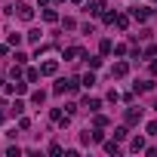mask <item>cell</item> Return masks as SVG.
<instances>
[{"label": "cell", "instance_id": "9c48e42d", "mask_svg": "<svg viewBox=\"0 0 157 157\" xmlns=\"http://www.w3.org/2000/svg\"><path fill=\"white\" fill-rule=\"evenodd\" d=\"M80 83H83V86H93V83H96V74H86V77H83Z\"/></svg>", "mask_w": 157, "mask_h": 157}, {"label": "cell", "instance_id": "277c9868", "mask_svg": "<svg viewBox=\"0 0 157 157\" xmlns=\"http://www.w3.org/2000/svg\"><path fill=\"white\" fill-rule=\"evenodd\" d=\"M6 93H16V96H22V93H25V83H22V80H16V83H10V86H6Z\"/></svg>", "mask_w": 157, "mask_h": 157}, {"label": "cell", "instance_id": "30bf717a", "mask_svg": "<svg viewBox=\"0 0 157 157\" xmlns=\"http://www.w3.org/2000/svg\"><path fill=\"white\" fill-rule=\"evenodd\" d=\"M43 19L46 22H56V10H43Z\"/></svg>", "mask_w": 157, "mask_h": 157}, {"label": "cell", "instance_id": "ba28073f", "mask_svg": "<svg viewBox=\"0 0 157 157\" xmlns=\"http://www.w3.org/2000/svg\"><path fill=\"white\" fill-rule=\"evenodd\" d=\"M105 151H108V154H120V148H117L114 142H105Z\"/></svg>", "mask_w": 157, "mask_h": 157}, {"label": "cell", "instance_id": "52a82bcc", "mask_svg": "<svg viewBox=\"0 0 157 157\" xmlns=\"http://www.w3.org/2000/svg\"><path fill=\"white\" fill-rule=\"evenodd\" d=\"M123 74H126V65L117 62V65H114V77H123Z\"/></svg>", "mask_w": 157, "mask_h": 157}, {"label": "cell", "instance_id": "3957f363", "mask_svg": "<svg viewBox=\"0 0 157 157\" xmlns=\"http://www.w3.org/2000/svg\"><path fill=\"white\" fill-rule=\"evenodd\" d=\"M139 120H142V108H139V111L129 108V111H126V123H139Z\"/></svg>", "mask_w": 157, "mask_h": 157}, {"label": "cell", "instance_id": "6da1fadb", "mask_svg": "<svg viewBox=\"0 0 157 157\" xmlns=\"http://www.w3.org/2000/svg\"><path fill=\"white\" fill-rule=\"evenodd\" d=\"M16 10H19V19H25V22H28V19L34 16V10H31L28 3H16Z\"/></svg>", "mask_w": 157, "mask_h": 157}, {"label": "cell", "instance_id": "8fae6325", "mask_svg": "<svg viewBox=\"0 0 157 157\" xmlns=\"http://www.w3.org/2000/svg\"><path fill=\"white\" fill-rule=\"evenodd\" d=\"M145 148V139H132V151H142Z\"/></svg>", "mask_w": 157, "mask_h": 157}, {"label": "cell", "instance_id": "5b68a950", "mask_svg": "<svg viewBox=\"0 0 157 157\" xmlns=\"http://www.w3.org/2000/svg\"><path fill=\"white\" fill-rule=\"evenodd\" d=\"M83 105H86L90 111H99V108H102V102H99V99H90V96H86V102H83Z\"/></svg>", "mask_w": 157, "mask_h": 157}, {"label": "cell", "instance_id": "7a4b0ae2", "mask_svg": "<svg viewBox=\"0 0 157 157\" xmlns=\"http://www.w3.org/2000/svg\"><path fill=\"white\" fill-rule=\"evenodd\" d=\"M132 19H136V22H145V19H148V10H145V6H132Z\"/></svg>", "mask_w": 157, "mask_h": 157}, {"label": "cell", "instance_id": "8992f818", "mask_svg": "<svg viewBox=\"0 0 157 157\" xmlns=\"http://www.w3.org/2000/svg\"><path fill=\"white\" fill-rule=\"evenodd\" d=\"M52 71H56V62H43L40 65V74H52Z\"/></svg>", "mask_w": 157, "mask_h": 157}]
</instances>
